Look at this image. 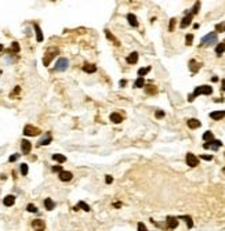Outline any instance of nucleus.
<instances>
[{"label": "nucleus", "mask_w": 225, "mask_h": 231, "mask_svg": "<svg viewBox=\"0 0 225 231\" xmlns=\"http://www.w3.org/2000/svg\"><path fill=\"white\" fill-rule=\"evenodd\" d=\"M211 93H213V87H211V86H207V85L198 86V87L194 90V93L188 97V100H189V101H194V98H196V97L200 96V94H203V96H210Z\"/></svg>", "instance_id": "nucleus-1"}, {"label": "nucleus", "mask_w": 225, "mask_h": 231, "mask_svg": "<svg viewBox=\"0 0 225 231\" xmlns=\"http://www.w3.org/2000/svg\"><path fill=\"white\" fill-rule=\"evenodd\" d=\"M217 32H210L207 33L206 36H203L202 40H200V46H213L217 43Z\"/></svg>", "instance_id": "nucleus-2"}, {"label": "nucleus", "mask_w": 225, "mask_h": 231, "mask_svg": "<svg viewBox=\"0 0 225 231\" xmlns=\"http://www.w3.org/2000/svg\"><path fill=\"white\" fill-rule=\"evenodd\" d=\"M40 134V129L33 126V125H26L23 128V136H29V137H36Z\"/></svg>", "instance_id": "nucleus-3"}, {"label": "nucleus", "mask_w": 225, "mask_h": 231, "mask_svg": "<svg viewBox=\"0 0 225 231\" xmlns=\"http://www.w3.org/2000/svg\"><path fill=\"white\" fill-rule=\"evenodd\" d=\"M220 147H222V143H221V140H211V141H207V143L203 144V148H206V150H214V151H217Z\"/></svg>", "instance_id": "nucleus-4"}, {"label": "nucleus", "mask_w": 225, "mask_h": 231, "mask_svg": "<svg viewBox=\"0 0 225 231\" xmlns=\"http://www.w3.org/2000/svg\"><path fill=\"white\" fill-rule=\"evenodd\" d=\"M68 66H69V60L62 57V58H60L57 61V64H55V71H58V72L65 71V69H68Z\"/></svg>", "instance_id": "nucleus-5"}, {"label": "nucleus", "mask_w": 225, "mask_h": 231, "mask_svg": "<svg viewBox=\"0 0 225 231\" xmlns=\"http://www.w3.org/2000/svg\"><path fill=\"white\" fill-rule=\"evenodd\" d=\"M198 163H199L198 156H195L194 154L188 152V154H186V165L191 166V167H195V166H198Z\"/></svg>", "instance_id": "nucleus-6"}, {"label": "nucleus", "mask_w": 225, "mask_h": 231, "mask_svg": "<svg viewBox=\"0 0 225 231\" xmlns=\"http://www.w3.org/2000/svg\"><path fill=\"white\" fill-rule=\"evenodd\" d=\"M57 54H58V50H57V48L53 50V51H48L46 56H44V58H43V64H44V66H48L50 62H51V60H53Z\"/></svg>", "instance_id": "nucleus-7"}, {"label": "nucleus", "mask_w": 225, "mask_h": 231, "mask_svg": "<svg viewBox=\"0 0 225 231\" xmlns=\"http://www.w3.org/2000/svg\"><path fill=\"white\" fill-rule=\"evenodd\" d=\"M21 150H22V154L28 155V154L32 151V144H31V141H29V140H25V138H23L22 141H21Z\"/></svg>", "instance_id": "nucleus-8"}, {"label": "nucleus", "mask_w": 225, "mask_h": 231, "mask_svg": "<svg viewBox=\"0 0 225 231\" xmlns=\"http://www.w3.org/2000/svg\"><path fill=\"white\" fill-rule=\"evenodd\" d=\"M192 18H194V14H192V13H188V14L182 18V21H181V28H186L188 25H191Z\"/></svg>", "instance_id": "nucleus-9"}, {"label": "nucleus", "mask_w": 225, "mask_h": 231, "mask_svg": "<svg viewBox=\"0 0 225 231\" xmlns=\"http://www.w3.org/2000/svg\"><path fill=\"white\" fill-rule=\"evenodd\" d=\"M72 177H73V175H72L70 172H68V170H62V172H60V180H61V181H70Z\"/></svg>", "instance_id": "nucleus-10"}, {"label": "nucleus", "mask_w": 225, "mask_h": 231, "mask_svg": "<svg viewBox=\"0 0 225 231\" xmlns=\"http://www.w3.org/2000/svg\"><path fill=\"white\" fill-rule=\"evenodd\" d=\"M127 21H129V24L131 25L133 28H137L138 26V19H137V17H135V14H127Z\"/></svg>", "instance_id": "nucleus-11"}, {"label": "nucleus", "mask_w": 225, "mask_h": 231, "mask_svg": "<svg viewBox=\"0 0 225 231\" xmlns=\"http://www.w3.org/2000/svg\"><path fill=\"white\" fill-rule=\"evenodd\" d=\"M167 224H169V227L170 228H177V226H178V219L177 217H173V216H167Z\"/></svg>", "instance_id": "nucleus-12"}, {"label": "nucleus", "mask_w": 225, "mask_h": 231, "mask_svg": "<svg viewBox=\"0 0 225 231\" xmlns=\"http://www.w3.org/2000/svg\"><path fill=\"white\" fill-rule=\"evenodd\" d=\"M83 71L87 72V73H94L97 71V65L95 64H88V62H84L83 65Z\"/></svg>", "instance_id": "nucleus-13"}, {"label": "nucleus", "mask_w": 225, "mask_h": 231, "mask_svg": "<svg viewBox=\"0 0 225 231\" xmlns=\"http://www.w3.org/2000/svg\"><path fill=\"white\" fill-rule=\"evenodd\" d=\"M186 125H188V128L189 129H198V128H200V126H202L200 120H198V119H188Z\"/></svg>", "instance_id": "nucleus-14"}, {"label": "nucleus", "mask_w": 225, "mask_h": 231, "mask_svg": "<svg viewBox=\"0 0 225 231\" xmlns=\"http://www.w3.org/2000/svg\"><path fill=\"white\" fill-rule=\"evenodd\" d=\"M224 116H225V111H214V112H211V113H210V118H211V119H214V120L222 119Z\"/></svg>", "instance_id": "nucleus-15"}, {"label": "nucleus", "mask_w": 225, "mask_h": 231, "mask_svg": "<svg viewBox=\"0 0 225 231\" xmlns=\"http://www.w3.org/2000/svg\"><path fill=\"white\" fill-rule=\"evenodd\" d=\"M109 119L112 120L113 123H120V122L123 120V116H122L120 113H117V112H113V113H110Z\"/></svg>", "instance_id": "nucleus-16"}, {"label": "nucleus", "mask_w": 225, "mask_h": 231, "mask_svg": "<svg viewBox=\"0 0 225 231\" xmlns=\"http://www.w3.org/2000/svg\"><path fill=\"white\" fill-rule=\"evenodd\" d=\"M200 66H202V64L196 62L195 60H191V61H189V68H191L192 73H196V72L199 71V68H200Z\"/></svg>", "instance_id": "nucleus-17"}, {"label": "nucleus", "mask_w": 225, "mask_h": 231, "mask_svg": "<svg viewBox=\"0 0 225 231\" xmlns=\"http://www.w3.org/2000/svg\"><path fill=\"white\" fill-rule=\"evenodd\" d=\"M137 61H138V53L137 51H133L131 54L127 57V62L129 64H137Z\"/></svg>", "instance_id": "nucleus-18"}, {"label": "nucleus", "mask_w": 225, "mask_h": 231, "mask_svg": "<svg viewBox=\"0 0 225 231\" xmlns=\"http://www.w3.org/2000/svg\"><path fill=\"white\" fill-rule=\"evenodd\" d=\"M14 202H15V197H14V195H7L6 198L3 199V203H4L6 206H13Z\"/></svg>", "instance_id": "nucleus-19"}, {"label": "nucleus", "mask_w": 225, "mask_h": 231, "mask_svg": "<svg viewBox=\"0 0 225 231\" xmlns=\"http://www.w3.org/2000/svg\"><path fill=\"white\" fill-rule=\"evenodd\" d=\"M32 226H33L35 228H38V231L44 230V222H43V220H33V222H32Z\"/></svg>", "instance_id": "nucleus-20"}, {"label": "nucleus", "mask_w": 225, "mask_h": 231, "mask_svg": "<svg viewBox=\"0 0 225 231\" xmlns=\"http://www.w3.org/2000/svg\"><path fill=\"white\" fill-rule=\"evenodd\" d=\"M44 206H46L47 210H53L55 207V202L51 198H47V199H44Z\"/></svg>", "instance_id": "nucleus-21"}, {"label": "nucleus", "mask_w": 225, "mask_h": 231, "mask_svg": "<svg viewBox=\"0 0 225 231\" xmlns=\"http://www.w3.org/2000/svg\"><path fill=\"white\" fill-rule=\"evenodd\" d=\"M79 209H83V210H86V212H90V206L86 203V202H83V201H80L78 203V206L73 207V210H79Z\"/></svg>", "instance_id": "nucleus-22"}, {"label": "nucleus", "mask_w": 225, "mask_h": 231, "mask_svg": "<svg viewBox=\"0 0 225 231\" xmlns=\"http://www.w3.org/2000/svg\"><path fill=\"white\" fill-rule=\"evenodd\" d=\"M33 28H35V32H36V38H38V42H43V32H42V29H40L39 25H33Z\"/></svg>", "instance_id": "nucleus-23"}, {"label": "nucleus", "mask_w": 225, "mask_h": 231, "mask_svg": "<svg viewBox=\"0 0 225 231\" xmlns=\"http://www.w3.org/2000/svg\"><path fill=\"white\" fill-rule=\"evenodd\" d=\"M178 219L185 220L186 226H188V228H192V227H194V220H192V217H191V216H179Z\"/></svg>", "instance_id": "nucleus-24"}, {"label": "nucleus", "mask_w": 225, "mask_h": 231, "mask_svg": "<svg viewBox=\"0 0 225 231\" xmlns=\"http://www.w3.org/2000/svg\"><path fill=\"white\" fill-rule=\"evenodd\" d=\"M224 51H225V43H218L217 47H216V54L220 57L224 54Z\"/></svg>", "instance_id": "nucleus-25"}, {"label": "nucleus", "mask_w": 225, "mask_h": 231, "mask_svg": "<svg viewBox=\"0 0 225 231\" xmlns=\"http://www.w3.org/2000/svg\"><path fill=\"white\" fill-rule=\"evenodd\" d=\"M50 143H51V136L47 134L44 138H42L39 143H38V145H39V147H42V145H48Z\"/></svg>", "instance_id": "nucleus-26"}, {"label": "nucleus", "mask_w": 225, "mask_h": 231, "mask_svg": "<svg viewBox=\"0 0 225 231\" xmlns=\"http://www.w3.org/2000/svg\"><path fill=\"white\" fill-rule=\"evenodd\" d=\"M53 159L57 160V162H60V163H64V162L66 160V156L62 155V154H54V155H53Z\"/></svg>", "instance_id": "nucleus-27"}, {"label": "nucleus", "mask_w": 225, "mask_h": 231, "mask_svg": "<svg viewBox=\"0 0 225 231\" xmlns=\"http://www.w3.org/2000/svg\"><path fill=\"white\" fill-rule=\"evenodd\" d=\"M203 140H204V143H207V141H211V140H214V136H213V133L211 132H204V134H203Z\"/></svg>", "instance_id": "nucleus-28"}, {"label": "nucleus", "mask_w": 225, "mask_h": 231, "mask_svg": "<svg viewBox=\"0 0 225 231\" xmlns=\"http://www.w3.org/2000/svg\"><path fill=\"white\" fill-rule=\"evenodd\" d=\"M151 69H152L151 66H145V68H140V69H138V76H140V78H142L144 75H147V73H149V72H151Z\"/></svg>", "instance_id": "nucleus-29"}, {"label": "nucleus", "mask_w": 225, "mask_h": 231, "mask_svg": "<svg viewBox=\"0 0 225 231\" xmlns=\"http://www.w3.org/2000/svg\"><path fill=\"white\" fill-rule=\"evenodd\" d=\"M105 35H106V38H108V39L110 40V42H113L115 44H119V42H117V40L115 39V38H113V35L110 33V31H109V29H105Z\"/></svg>", "instance_id": "nucleus-30"}, {"label": "nucleus", "mask_w": 225, "mask_h": 231, "mask_svg": "<svg viewBox=\"0 0 225 231\" xmlns=\"http://www.w3.org/2000/svg\"><path fill=\"white\" fill-rule=\"evenodd\" d=\"M144 85H145V79L144 78H138L135 80V83H134V87H144Z\"/></svg>", "instance_id": "nucleus-31"}, {"label": "nucleus", "mask_w": 225, "mask_h": 231, "mask_svg": "<svg viewBox=\"0 0 225 231\" xmlns=\"http://www.w3.org/2000/svg\"><path fill=\"white\" fill-rule=\"evenodd\" d=\"M26 210H28V212H31V213H39V210H38V207L35 206L33 203H29V205L26 206Z\"/></svg>", "instance_id": "nucleus-32"}, {"label": "nucleus", "mask_w": 225, "mask_h": 231, "mask_svg": "<svg viewBox=\"0 0 225 231\" xmlns=\"http://www.w3.org/2000/svg\"><path fill=\"white\" fill-rule=\"evenodd\" d=\"M19 170H21V175L22 176H26L28 175V165H26V163H21Z\"/></svg>", "instance_id": "nucleus-33"}, {"label": "nucleus", "mask_w": 225, "mask_h": 231, "mask_svg": "<svg viewBox=\"0 0 225 231\" xmlns=\"http://www.w3.org/2000/svg\"><path fill=\"white\" fill-rule=\"evenodd\" d=\"M192 42H194V35L188 33V35H186V39H185L186 46H191V44H192Z\"/></svg>", "instance_id": "nucleus-34"}, {"label": "nucleus", "mask_w": 225, "mask_h": 231, "mask_svg": "<svg viewBox=\"0 0 225 231\" xmlns=\"http://www.w3.org/2000/svg\"><path fill=\"white\" fill-rule=\"evenodd\" d=\"M225 31V22L216 25V32H224Z\"/></svg>", "instance_id": "nucleus-35"}, {"label": "nucleus", "mask_w": 225, "mask_h": 231, "mask_svg": "<svg viewBox=\"0 0 225 231\" xmlns=\"http://www.w3.org/2000/svg\"><path fill=\"white\" fill-rule=\"evenodd\" d=\"M199 8H200V1H196V3H195V6H194V8H192V11H191V13H192V14H194V15H195V14H196V13L199 11Z\"/></svg>", "instance_id": "nucleus-36"}, {"label": "nucleus", "mask_w": 225, "mask_h": 231, "mask_svg": "<svg viewBox=\"0 0 225 231\" xmlns=\"http://www.w3.org/2000/svg\"><path fill=\"white\" fill-rule=\"evenodd\" d=\"M147 93H148V94H155V93H156V87H153V86H148V87H147Z\"/></svg>", "instance_id": "nucleus-37"}, {"label": "nucleus", "mask_w": 225, "mask_h": 231, "mask_svg": "<svg viewBox=\"0 0 225 231\" xmlns=\"http://www.w3.org/2000/svg\"><path fill=\"white\" fill-rule=\"evenodd\" d=\"M11 47H13V51H15V53H18V51H19V44H18L17 42H13Z\"/></svg>", "instance_id": "nucleus-38"}, {"label": "nucleus", "mask_w": 225, "mask_h": 231, "mask_svg": "<svg viewBox=\"0 0 225 231\" xmlns=\"http://www.w3.org/2000/svg\"><path fill=\"white\" fill-rule=\"evenodd\" d=\"M19 158V154H13L11 156H10V159H8V162H15L17 159Z\"/></svg>", "instance_id": "nucleus-39"}, {"label": "nucleus", "mask_w": 225, "mask_h": 231, "mask_svg": "<svg viewBox=\"0 0 225 231\" xmlns=\"http://www.w3.org/2000/svg\"><path fill=\"white\" fill-rule=\"evenodd\" d=\"M138 231H148L147 227H145V224H144V223H138Z\"/></svg>", "instance_id": "nucleus-40"}, {"label": "nucleus", "mask_w": 225, "mask_h": 231, "mask_svg": "<svg viewBox=\"0 0 225 231\" xmlns=\"http://www.w3.org/2000/svg\"><path fill=\"white\" fill-rule=\"evenodd\" d=\"M199 158H202V159H204V160H211L213 159V156H211V155H200Z\"/></svg>", "instance_id": "nucleus-41"}, {"label": "nucleus", "mask_w": 225, "mask_h": 231, "mask_svg": "<svg viewBox=\"0 0 225 231\" xmlns=\"http://www.w3.org/2000/svg\"><path fill=\"white\" fill-rule=\"evenodd\" d=\"M174 24H175V18H171V19H170V28H169L170 31H173V29H174Z\"/></svg>", "instance_id": "nucleus-42"}, {"label": "nucleus", "mask_w": 225, "mask_h": 231, "mask_svg": "<svg viewBox=\"0 0 225 231\" xmlns=\"http://www.w3.org/2000/svg\"><path fill=\"white\" fill-rule=\"evenodd\" d=\"M51 170H53V172H58V173H60V172H62V167L61 166H53V167H51Z\"/></svg>", "instance_id": "nucleus-43"}, {"label": "nucleus", "mask_w": 225, "mask_h": 231, "mask_svg": "<svg viewBox=\"0 0 225 231\" xmlns=\"http://www.w3.org/2000/svg\"><path fill=\"white\" fill-rule=\"evenodd\" d=\"M105 181H106L108 184H112V181H113V177H112V176H106V177H105Z\"/></svg>", "instance_id": "nucleus-44"}, {"label": "nucleus", "mask_w": 225, "mask_h": 231, "mask_svg": "<svg viewBox=\"0 0 225 231\" xmlns=\"http://www.w3.org/2000/svg\"><path fill=\"white\" fill-rule=\"evenodd\" d=\"M163 116H164V112L163 111H157V112H156V118H159V119H160V118H163Z\"/></svg>", "instance_id": "nucleus-45"}, {"label": "nucleus", "mask_w": 225, "mask_h": 231, "mask_svg": "<svg viewBox=\"0 0 225 231\" xmlns=\"http://www.w3.org/2000/svg\"><path fill=\"white\" fill-rule=\"evenodd\" d=\"M19 90H21V87H19V86H17V87L14 89V94H18V93H19ZM14 94H13V96H14Z\"/></svg>", "instance_id": "nucleus-46"}, {"label": "nucleus", "mask_w": 225, "mask_h": 231, "mask_svg": "<svg viewBox=\"0 0 225 231\" xmlns=\"http://www.w3.org/2000/svg\"><path fill=\"white\" fill-rule=\"evenodd\" d=\"M120 86H122V87H124V86H126V79H122V82H120Z\"/></svg>", "instance_id": "nucleus-47"}, {"label": "nucleus", "mask_w": 225, "mask_h": 231, "mask_svg": "<svg viewBox=\"0 0 225 231\" xmlns=\"http://www.w3.org/2000/svg\"><path fill=\"white\" fill-rule=\"evenodd\" d=\"M222 91H225V79H222Z\"/></svg>", "instance_id": "nucleus-48"}, {"label": "nucleus", "mask_w": 225, "mask_h": 231, "mask_svg": "<svg viewBox=\"0 0 225 231\" xmlns=\"http://www.w3.org/2000/svg\"><path fill=\"white\" fill-rule=\"evenodd\" d=\"M113 206H115V207H120V206H122V203H113Z\"/></svg>", "instance_id": "nucleus-49"}, {"label": "nucleus", "mask_w": 225, "mask_h": 231, "mask_svg": "<svg viewBox=\"0 0 225 231\" xmlns=\"http://www.w3.org/2000/svg\"><path fill=\"white\" fill-rule=\"evenodd\" d=\"M217 80H218V78H217V76H214V78L211 79V82H217Z\"/></svg>", "instance_id": "nucleus-50"}]
</instances>
